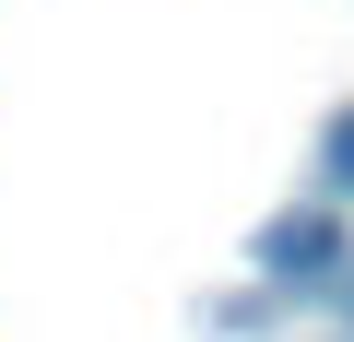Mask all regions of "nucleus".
Segmentation results:
<instances>
[{
  "label": "nucleus",
  "mask_w": 354,
  "mask_h": 342,
  "mask_svg": "<svg viewBox=\"0 0 354 342\" xmlns=\"http://www.w3.org/2000/svg\"><path fill=\"white\" fill-rule=\"evenodd\" d=\"M319 178L354 201V106H330V130H319Z\"/></svg>",
  "instance_id": "nucleus-2"
},
{
  "label": "nucleus",
  "mask_w": 354,
  "mask_h": 342,
  "mask_svg": "<svg viewBox=\"0 0 354 342\" xmlns=\"http://www.w3.org/2000/svg\"><path fill=\"white\" fill-rule=\"evenodd\" d=\"M260 272H283V283H307V272H342V213H283V225L260 236Z\"/></svg>",
  "instance_id": "nucleus-1"
}]
</instances>
